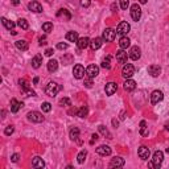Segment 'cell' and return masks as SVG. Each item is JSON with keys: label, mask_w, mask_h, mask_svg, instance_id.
Wrapping results in <instances>:
<instances>
[{"label": "cell", "mask_w": 169, "mask_h": 169, "mask_svg": "<svg viewBox=\"0 0 169 169\" xmlns=\"http://www.w3.org/2000/svg\"><path fill=\"white\" fill-rule=\"evenodd\" d=\"M61 86H59L58 83H56V82H49L48 84H46V87H45V94L48 97H52V98H54L57 95V94L61 91Z\"/></svg>", "instance_id": "cell-1"}, {"label": "cell", "mask_w": 169, "mask_h": 169, "mask_svg": "<svg viewBox=\"0 0 169 169\" xmlns=\"http://www.w3.org/2000/svg\"><path fill=\"white\" fill-rule=\"evenodd\" d=\"M115 36H116V32L114 31V29L106 28V29L103 31L102 38H103V41H106V42H112L114 40H115Z\"/></svg>", "instance_id": "cell-2"}, {"label": "cell", "mask_w": 169, "mask_h": 169, "mask_svg": "<svg viewBox=\"0 0 169 169\" xmlns=\"http://www.w3.org/2000/svg\"><path fill=\"white\" fill-rule=\"evenodd\" d=\"M164 160V153L161 151H156L153 153V158H152V167L153 168H160Z\"/></svg>", "instance_id": "cell-3"}, {"label": "cell", "mask_w": 169, "mask_h": 169, "mask_svg": "<svg viewBox=\"0 0 169 169\" xmlns=\"http://www.w3.org/2000/svg\"><path fill=\"white\" fill-rule=\"evenodd\" d=\"M19 83H20V86H21L23 93L25 94L27 97H34V95H36V93H34V91L32 90V89L29 87V83L25 81V79H20Z\"/></svg>", "instance_id": "cell-4"}, {"label": "cell", "mask_w": 169, "mask_h": 169, "mask_svg": "<svg viewBox=\"0 0 169 169\" xmlns=\"http://www.w3.org/2000/svg\"><path fill=\"white\" fill-rule=\"evenodd\" d=\"M27 116H28V120L32 122V123H41V122H44L42 114L38 112V111H31V112H28Z\"/></svg>", "instance_id": "cell-5"}, {"label": "cell", "mask_w": 169, "mask_h": 169, "mask_svg": "<svg viewBox=\"0 0 169 169\" xmlns=\"http://www.w3.org/2000/svg\"><path fill=\"white\" fill-rule=\"evenodd\" d=\"M133 74H135V66L131 65V63H126L123 66V70H122V76L126 78V79H130Z\"/></svg>", "instance_id": "cell-6"}, {"label": "cell", "mask_w": 169, "mask_h": 169, "mask_svg": "<svg viewBox=\"0 0 169 169\" xmlns=\"http://www.w3.org/2000/svg\"><path fill=\"white\" fill-rule=\"evenodd\" d=\"M130 24H128L127 21H122L119 25L116 27V34H120V36H126V34L130 32Z\"/></svg>", "instance_id": "cell-7"}, {"label": "cell", "mask_w": 169, "mask_h": 169, "mask_svg": "<svg viewBox=\"0 0 169 169\" xmlns=\"http://www.w3.org/2000/svg\"><path fill=\"white\" fill-rule=\"evenodd\" d=\"M131 17L133 21H139L141 17V8L140 6H137V4H133L131 7Z\"/></svg>", "instance_id": "cell-8"}, {"label": "cell", "mask_w": 169, "mask_h": 169, "mask_svg": "<svg viewBox=\"0 0 169 169\" xmlns=\"http://www.w3.org/2000/svg\"><path fill=\"white\" fill-rule=\"evenodd\" d=\"M84 73H86L84 67L82 65H79V63H77V65L74 66V69H73V76H74V78H77V79H82L84 77Z\"/></svg>", "instance_id": "cell-9"}, {"label": "cell", "mask_w": 169, "mask_h": 169, "mask_svg": "<svg viewBox=\"0 0 169 169\" xmlns=\"http://www.w3.org/2000/svg\"><path fill=\"white\" fill-rule=\"evenodd\" d=\"M162 99H164V94L160 90H155L151 94V103L152 104H157L158 102H161Z\"/></svg>", "instance_id": "cell-10"}, {"label": "cell", "mask_w": 169, "mask_h": 169, "mask_svg": "<svg viewBox=\"0 0 169 169\" xmlns=\"http://www.w3.org/2000/svg\"><path fill=\"white\" fill-rule=\"evenodd\" d=\"M116 90H118V84H116L115 82H108V83H106L104 91H106V94H107L108 97L114 95V94L116 93Z\"/></svg>", "instance_id": "cell-11"}, {"label": "cell", "mask_w": 169, "mask_h": 169, "mask_svg": "<svg viewBox=\"0 0 169 169\" xmlns=\"http://www.w3.org/2000/svg\"><path fill=\"white\" fill-rule=\"evenodd\" d=\"M137 155H139V157H140L141 160H148V158H150V155H151L150 148L141 145L140 148H139V151H137Z\"/></svg>", "instance_id": "cell-12"}, {"label": "cell", "mask_w": 169, "mask_h": 169, "mask_svg": "<svg viewBox=\"0 0 169 169\" xmlns=\"http://www.w3.org/2000/svg\"><path fill=\"white\" fill-rule=\"evenodd\" d=\"M127 58H128V54H127V52L124 50V49H120V50L116 52V59H118L119 63H124V65H126Z\"/></svg>", "instance_id": "cell-13"}, {"label": "cell", "mask_w": 169, "mask_h": 169, "mask_svg": "<svg viewBox=\"0 0 169 169\" xmlns=\"http://www.w3.org/2000/svg\"><path fill=\"white\" fill-rule=\"evenodd\" d=\"M86 74H87V77H90V78L97 77L99 74V67L97 65H89L86 69Z\"/></svg>", "instance_id": "cell-14"}, {"label": "cell", "mask_w": 169, "mask_h": 169, "mask_svg": "<svg viewBox=\"0 0 169 169\" xmlns=\"http://www.w3.org/2000/svg\"><path fill=\"white\" fill-rule=\"evenodd\" d=\"M141 56V50L139 46H132L131 50H130V58L133 59V61H137L139 58Z\"/></svg>", "instance_id": "cell-15"}, {"label": "cell", "mask_w": 169, "mask_h": 169, "mask_svg": "<svg viewBox=\"0 0 169 169\" xmlns=\"http://www.w3.org/2000/svg\"><path fill=\"white\" fill-rule=\"evenodd\" d=\"M124 165V158L123 157H114L110 161V168H122Z\"/></svg>", "instance_id": "cell-16"}, {"label": "cell", "mask_w": 169, "mask_h": 169, "mask_svg": "<svg viewBox=\"0 0 169 169\" xmlns=\"http://www.w3.org/2000/svg\"><path fill=\"white\" fill-rule=\"evenodd\" d=\"M95 151H97L98 155H101V156H108V155H111V148L108 147V145H99Z\"/></svg>", "instance_id": "cell-17"}, {"label": "cell", "mask_w": 169, "mask_h": 169, "mask_svg": "<svg viewBox=\"0 0 169 169\" xmlns=\"http://www.w3.org/2000/svg\"><path fill=\"white\" fill-rule=\"evenodd\" d=\"M102 41H103V38H101V37H95V38L90 40V48H91V50H98V49L102 46Z\"/></svg>", "instance_id": "cell-18"}, {"label": "cell", "mask_w": 169, "mask_h": 169, "mask_svg": "<svg viewBox=\"0 0 169 169\" xmlns=\"http://www.w3.org/2000/svg\"><path fill=\"white\" fill-rule=\"evenodd\" d=\"M28 8L31 9L32 12H34V13L42 12V7H41V4H40L38 2H31V3L28 4Z\"/></svg>", "instance_id": "cell-19"}, {"label": "cell", "mask_w": 169, "mask_h": 169, "mask_svg": "<svg viewBox=\"0 0 169 169\" xmlns=\"http://www.w3.org/2000/svg\"><path fill=\"white\" fill-rule=\"evenodd\" d=\"M161 73V67L158 65H151L148 67V74H151L152 77H158Z\"/></svg>", "instance_id": "cell-20"}, {"label": "cell", "mask_w": 169, "mask_h": 169, "mask_svg": "<svg viewBox=\"0 0 169 169\" xmlns=\"http://www.w3.org/2000/svg\"><path fill=\"white\" fill-rule=\"evenodd\" d=\"M77 45H78L79 49H86L89 45H90V38H89V37H81V38H78Z\"/></svg>", "instance_id": "cell-21"}, {"label": "cell", "mask_w": 169, "mask_h": 169, "mask_svg": "<svg viewBox=\"0 0 169 169\" xmlns=\"http://www.w3.org/2000/svg\"><path fill=\"white\" fill-rule=\"evenodd\" d=\"M32 167L36 168V169H38V168H44V167H45V162H44V160H42L41 157L36 156V157H33V160H32Z\"/></svg>", "instance_id": "cell-22"}, {"label": "cell", "mask_w": 169, "mask_h": 169, "mask_svg": "<svg viewBox=\"0 0 169 169\" xmlns=\"http://www.w3.org/2000/svg\"><path fill=\"white\" fill-rule=\"evenodd\" d=\"M130 45H131V40L127 36H122L120 40H119V46H120V49H127Z\"/></svg>", "instance_id": "cell-23"}, {"label": "cell", "mask_w": 169, "mask_h": 169, "mask_svg": "<svg viewBox=\"0 0 169 169\" xmlns=\"http://www.w3.org/2000/svg\"><path fill=\"white\" fill-rule=\"evenodd\" d=\"M15 45H16V48L19 49V50H23V52L28 50V48H29L28 42L25 41V40H17V41L15 42Z\"/></svg>", "instance_id": "cell-24"}, {"label": "cell", "mask_w": 169, "mask_h": 169, "mask_svg": "<svg viewBox=\"0 0 169 169\" xmlns=\"http://www.w3.org/2000/svg\"><path fill=\"white\" fill-rule=\"evenodd\" d=\"M136 89V82L132 81V79H127L124 82V90L126 91H133Z\"/></svg>", "instance_id": "cell-25"}, {"label": "cell", "mask_w": 169, "mask_h": 169, "mask_svg": "<svg viewBox=\"0 0 169 169\" xmlns=\"http://www.w3.org/2000/svg\"><path fill=\"white\" fill-rule=\"evenodd\" d=\"M57 17H63V20L69 21V20L72 19V13L69 12L67 9H59V11L57 12Z\"/></svg>", "instance_id": "cell-26"}, {"label": "cell", "mask_w": 169, "mask_h": 169, "mask_svg": "<svg viewBox=\"0 0 169 169\" xmlns=\"http://www.w3.org/2000/svg\"><path fill=\"white\" fill-rule=\"evenodd\" d=\"M41 63H42V56L41 54H36L32 59V66L34 69H38L40 66H41Z\"/></svg>", "instance_id": "cell-27"}, {"label": "cell", "mask_w": 169, "mask_h": 169, "mask_svg": "<svg viewBox=\"0 0 169 169\" xmlns=\"http://www.w3.org/2000/svg\"><path fill=\"white\" fill-rule=\"evenodd\" d=\"M21 107H23V103H20L17 99L13 98L12 101H11V111H12V112H17Z\"/></svg>", "instance_id": "cell-28"}, {"label": "cell", "mask_w": 169, "mask_h": 169, "mask_svg": "<svg viewBox=\"0 0 169 169\" xmlns=\"http://www.w3.org/2000/svg\"><path fill=\"white\" fill-rule=\"evenodd\" d=\"M58 69V62L56 61V59H50V61L48 62V70L50 73H54Z\"/></svg>", "instance_id": "cell-29"}, {"label": "cell", "mask_w": 169, "mask_h": 169, "mask_svg": "<svg viewBox=\"0 0 169 169\" xmlns=\"http://www.w3.org/2000/svg\"><path fill=\"white\" fill-rule=\"evenodd\" d=\"M66 40L70 42H77L78 41V33L77 32H67L66 33Z\"/></svg>", "instance_id": "cell-30"}, {"label": "cell", "mask_w": 169, "mask_h": 169, "mask_svg": "<svg viewBox=\"0 0 169 169\" xmlns=\"http://www.w3.org/2000/svg\"><path fill=\"white\" fill-rule=\"evenodd\" d=\"M69 136H70L72 140H77V139L79 137V128L73 127L70 130V132H69Z\"/></svg>", "instance_id": "cell-31"}, {"label": "cell", "mask_w": 169, "mask_h": 169, "mask_svg": "<svg viewBox=\"0 0 169 169\" xmlns=\"http://www.w3.org/2000/svg\"><path fill=\"white\" fill-rule=\"evenodd\" d=\"M98 128H99V132H101L104 137H107V139H112V135L110 133V131H108V130H107V128L104 127V126H102V124H101V126H99Z\"/></svg>", "instance_id": "cell-32"}, {"label": "cell", "mask_w": 169, "mask_h": 169, "mask_svg": "<svg viewBox=\"0 0 169 169\" xmlns=\"http://www.w3.org/2000/svg\"><path fill=\"white\" fill-rule=\"evenodd\" d=\"M2 23H3V25L6 27L7 29H9V31H13V28H15V23L13 21H9V20H7L6 17H2Z\"/></svg>", "instance_id": "cell-33"}, {"label": "cell", "mask_w": 169, "mask_h": 169, "mask_svg": "<svg viewBox=\"0 0 169 169\" xmlns=\"http://www.w3.org/2000/svg\"><path fill=\"white\" fill-rule=\"evenodd\" d=\"M86 156H87V151H86V150H83V151L79 152L78 156H77V161H78V164H83L84 160H86Z\"/></svg>", "instance_id": "cell-34"}, {"label": "cell", "mask_w": 169, "mask_h": 169, "mask_svg": "<svg viewBox=\"0 0 169 169\" xmlns=\"http://www.w3.org/2000/svg\"><path fill=\"white\" fill-rule=\"evenodd\" d=\"M140 135L141 136H148V127H147L145 120L140 122Z\"/></svg>", "instance_id": "cell-35"}, {"label": "cell", "mask_w": 169, "mask_h": 169, "mask_svg": "<svg viewBox=\"0 0 169 169\" xmlns=\"http://www.w3.org/2000/svg\"><path fill=\"white\" fill-rule=\"evenodd\" d=\"M87 114H89V108H87V106H82L81 108H78L77 115H78L79 118H86Z\"/></svg>", "instance_id": "cell-36"}, {"label": "cell", "mask_w": 169, "mask_h": 169, "mask_svg": "<svg viewBox=\"0 0 169 169\" xmlns=\"http://www.w3.org/2000/svg\"><path fill=\"white\" fill-rule=\"evenodd\" d=\"M102 67L103 69H111V57L110 56H107L106 58H103V61H102Z\"/></svg>", "instance_id": "cell-37"}, {"label": "cell", "mask_w": 169, "mask_h": 169, "mask_svg": "<svg viewBox=\"0 0 169 169\" xmlns=\"http://www.w3.org/2000/svg\"><path fill=\"white\" fill-rule=\"evenodd\" d=\"M17 25L21 28V29H24V31H27V29L29 28V24H28V21L25 19H20L19 21H17Z\"/></svg>", "instance_id": "cell-38"}, {"label": "cell", "mask_w": 169, "mask_h": 169, "mask_svg": "<svg viewBox=\"0 0 169 169\" xmlns=\"http://www.w3.org/2000/svg\"><path fill=\"white\" fill-rule=\"evenodd\" d=\"M42 31L46 32V33L52 32V31H53V24H52V23H44V24H42Z\"/></svg>", "instance_id": "cell-39"}, {"label": "cell", "mask_w": 169, "mask_h": 169, "mask_svg": "<svg viewBox=\"0 0 169 169\" xmlns=\"http://www.w3.org/2000/svg\"><path fill=\"white\" fill-rule=\"evenodd\" d=\"M41 108H42L44 112H49V111L52 110V104L49 103V102H44V103L41 104Z\"/></svg>", "instance_id": "cell-40"}, {"label": "cell", "mask_w": 169, "mask_h": 169, "mask_svg": "<svg viewBox=\"0 0 169 169\" xmlns=\"http://www.w3.org/2000/svg\"><path fill=\"white\" fill-rule=\"evenodd\" d=\"M59 106H72V101L69 98H62L61 101H59Z\"/></svg>", "instance_id": "cell-41"}, {"label": "cell", "mask_w": 169, "mask_h": 169, "mask_svg": "<svg viewBox=\"0 0 169 169\" xmlns=\"http://www.w3.org/2000/svg\"><path fill=\"white\" fill-rule=\"evenodd\" d=\"M84 86H86L87 89H91L93 87V78H90V77L84 78Z\"/></svg>", "instance_id": "cell-42"}, {"label": "cell", "mask_w": 169, "mask_h": 169, "mask_svg": "<svg viewBox=\"0 0 169 169\" xmlns=\"http://www.w3.org/2000/svg\"><path fill=\"white\" fill-rule=\"evenodd\" d=\"M130 6V0H120V8L122 9H127Z\"/></svg>", "instance_id": "cell-43"}, {"label": "cell", "mask_w": 169, "mask_h": 169, "mask_svg": "<svg viewBox=\"0 0 169 169\" xmlns=\"http://www.w3.org/2000/svg\"><path fill=\"white\" fill-rule=\"evenodd\" d=\"M13 131H15V127L13 126H8L6 128V131H4V133H6L7 136H9V135H12V133H13Z\"/></svg>", "instance_id": "cell-44"}, {"label": "cell", "mask_w": 169, "mask_h": 169, "mask_svg": "<svg viewBox=\"0 0 169 169\" xmlns=\"http://www.w3.org/2000/svg\"><path fill=\"white\" fill-rule=\"evenodd\" d=\"M69 46H67V44H65V42H59V44H57V49H59V50H66Z\"/></svg>", "instance_id": "cell-45"}, {"label": "cell", "mask_w": 169, "mask_h": 169, "mask_svg": "<svg viewBox=\"0 0 169 169\" xmlns=\"http://www.w3.org/2000/svg\"><path fill=\"white\" fill-rule=\"evenodd\" d=\"M62 62H63V65H69V63H72V56L62 57Z\"/></svg>", "instance_id": "cell-46"}, {"label": "cell", "mask_w": 169, "mask_h": 169, "mask_svg": "<svg viewBox=\"0 0 169 169\" xmlns=\"http://www.w3.org/2000/svg\"><path fill=\"white\" fill-rule=\"evenodd\" d=\"M79 3H81V6L84 7V8H87L89 6H90V0H79Z\"/></svg>", "instance_id": "cell-47"}, {"label": "cell", "mask_w": 169, "mask_h": 169, "mask_svg": "<svg viewBox=\"0 0 169 169\" xmlns=\"http://www.w3.org/2000/svg\"><path fill=\"white\" fill-rule=\"evenodd\" d=\"M40 46H45L46 45V44H48V41H46V38L45 37H41V38H40Z\"/></svg>", "instance_id": "cell-48"}, {"label": "cell", "mask_w": 169, "mask_h": 169, "mask_svg": "<svg viewBox=\"0 0 169 169\" xmlns=\"http://www.w3.org/2000/svg\"><path fill=\"white\" fill-rule=\"evenodd\" d=\"M53 53H54V50H53V49L48 48L46 50H45V56H48V57H52V56H53Z\"/></svg>", "instance_id": "cell-49"}, {"label": "cell", "mask_w": 169, "mask_h": 169, "mask_svg": "<svg viewBox=\"0 0 169 169\" xmlns=\"http://www.w3.org/2000/svg\"><path fill=\"white\" fill-rule=\"evenodd\" d=\"M19 158H20V155H19V153H15V155H12L11 160H12L13 162H17V161H19Z\"/></svg>", "instance_id": "cell-50"}, {"label": "cell", "mask_w": 169, "mask_h": 169, "mask_svg": "<svg viewBox=\"0 0 169 169\" xmlns=\"http://www.w3.org/2000/svg\"><path fill=\"white\" fill-rule=\"evenodd\" d=\"M98 140V135L97 133H93L91 135V141H90V144H94V141H97Z\"/></svg>", "instance_id": "cell-51"}, {"label": "cell", "mask_w": 169, "mask_h": 169, "mask_svg": "<svg viewBox=\"0 0 169 169\" xmlns=\"http://www.w3.org/2000/svg\"><path fill=\"white\" fill-rule=\"evenodd\" d=\"M77 112H78L77 108H72V110L69 111V114H70V115H74V114H77Z\"/></svg>", "instance_id": "cell-52"}, {"label": "cell", "mask_w": 169, "mask_h": 169, "mask_svg": "<svg viewBox=\"0 0 169 169\" xmlns=\"http://www.w3.org/2000/svg\"><path fill=\"white\" fill-rule=\"evenodd\" d=\"M11 3L13 4V6H19V4H20V0H11Z\"/></svg>", "instance_id": "cell-53"}, {"label": "cell", "mask_w": 169, "mask_h": 169, "mask_svg": "<svg viewBox=\"0 0 169 169\" xmlns=\"http://www.w3.org/2000/svg\"><path fill=\"white\" fill-rule=\"evenodd\" d=\"M112 124H114V127H115V128L118 127V124H119V123H118L116 119H112Z\"/></svg>", "instance_id": "cell-54"}, {"label": "cell", "mask_w": 169, "mask_h": 169, "mask_svg": "<svg viewBox=\"0 0 169 169\" xmlns=\"http://www.w3.org/2000/svg\"><path fill=\"white\" fill-rule=\"evenodd\" d=\"M33 83H34V84L38 83V77H34V78H33Z\"/></svg>", "instance_id": "cell-55"}, {"label": "cell", "mask_w": 169, "mask_h": 169, "mask_svg": "<svg viewBox=\"0 0 169 169\" xmlns=\"http://www.w3.org/2000/svg\"><path fill=\"white\" fill-rule=\"evenodd\" d=\"M165 131H168V132H169V122H168V123H165Z\"/></svg>", "instance_id": "cell-56"}, {"label": "cell", "mask_w": 169, "mask_h": 169, "mask_svg": "<svg viewBox=\"0 0 169 169\" xmlns=\"http://www.w3.org/2000/svg\"><path fill=\"white\" fill-rule=\"evenodd\" d=\"M139 2H140V3H141V4H145V3H147V2H148V0H139Z\"/></svg>", "instance_id": "cell-57"}, {"label": "cell", "mask_w": 169, "mask_h": 169, "mask_svg": "<svg viewBox=\"0 0 169 169\" xmlns=\"http://www.w3.org/2000/svg\"><path fill=\"white\" fill-rule=\"evenodd\" d=\"M167 153H168V155H169V148H167Z\"/></svg>", "instance_id": "cell-58"}]
</instances>
